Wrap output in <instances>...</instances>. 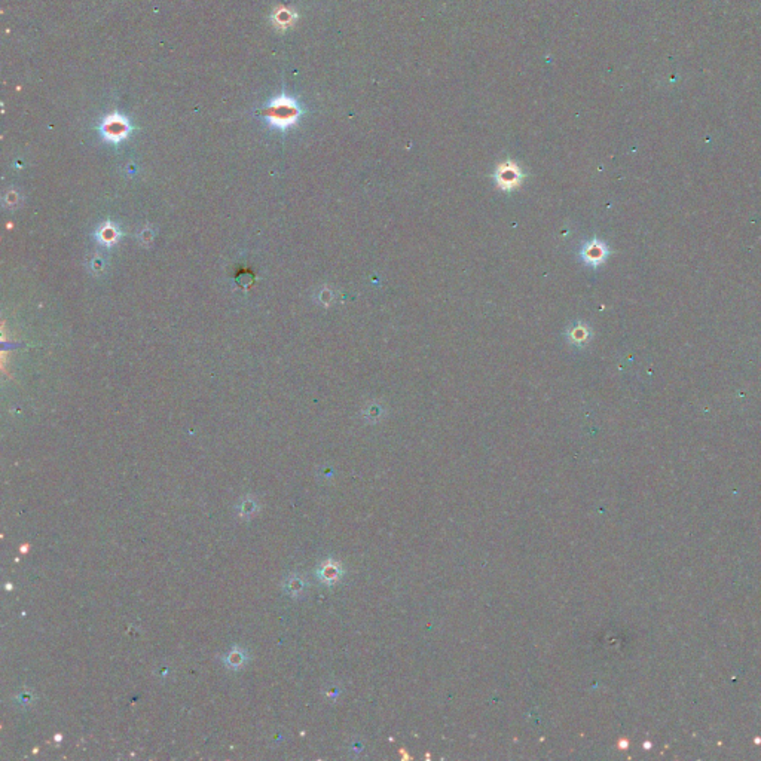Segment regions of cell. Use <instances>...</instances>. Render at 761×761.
<instances>
[{"label":"cell","mask_w":761,"mask_h":761,"mask_svg":"<svg viewBox=\"0 0 761 761\" xmlns=\"http://www.w3.org/2000/svg\"><path fill=\"white\" fill-rule=\"evenodd\" d=\"M568 336H570V340L574 344H583L587 340V329L585 326H577L574 327L573 331H570V333H568Z\"/></svg>","instance_id":"8992f818"},{"label":"cell","mask_w":761,"mask_h":761,"mask_svg":"<svg viewBox=\"0 0 761 761\" xmlns=\"http://www.w3.org/2000/svg\"><path fill=\"white\" fill-rule=\"evenodd\" d=\"M607 255H608L607 246L604 243L596 241V240L586 244L585 248L582 250L583 260L587 265H592V266H598V265H601L602 262H604Z\"/></svg>","instance_id":"277c9868"},{"label":"cell","mask_w":761,"mask_h":761,"mask_svg":"<svg viewBox=\"0 0 761 761\" xmlns=\"http://www.w3.org/2000/svg\"><path fill=\"white\" fill-rule=\"evenodd\" d=\"M100 236H101V240H103L105 243H112V241H115V238H116V231H115V229H113L110 225H106V226H105V228H103V229H101V232H100Z\"/></svg>","instance_id":"52a82bcc"},{"label":"cell","mask_w":761,"mask_h":761,"mask_svg":"<svg viewBox=\"0 0 761 761\" xmlns=\"http://www.w3.org/2000/svg\"><path fill=\"white\" fill-rule=\"evenodd\" d=\"M272 18H274L276 26H278L281 29H286V27L293 24L294 18H296V14H294L293 10H290L287 8H278Z\"/></svg>","instance_id":"5b68a950"},{"label":"cell","mask_w":761,"mask_h":761,"mask_svg":"<svg viewBox=\"0 0 761 761\" xmlns=\"http://www.w3.org/2000/svg\"><path fill=\"white\" fill-rule=\"evenodd\" d=\"M101 133H103L105 139L113 143H118L127 137L130 133V125L123 116L121 115H110L101 123Z\"/></svg>","instance_id":"7a4b0ae2"},{"label":"cell","mask_w":761,"mask_h":761,"mask_svg":"<svg viewBox=\"0 0 761 761\" xmlns=\"http://www.w3.org/2000/svg\"><path fill=\"white\" fill-rule=\"evenodd\" d=\"M522 179H524V174H522L520 168L512 161H507L497 168L495 180L498 186L504 190H512L518 188Z\"/></svg>","instance_id":"3957f363"},{"label":"cell","mask_w":761,"mask_h":761,"mask_svg":"<svg viewBox=\"0 0 761 761\" xmlns=\"http://www.w3.org/2000/svg\"><path fill=\"white\" fill-rule=\"evenodd\" d=\"M264 113L271 125H274V127L277 128H287L298 121L301 110L296 105V101L286 96H281L276 100H272L271 105L265 109Z\"/></svg>","instance_id":"6da1fadb"}]
</instances>
